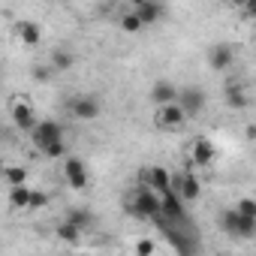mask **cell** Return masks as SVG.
Here are the masks:
<instances>
[{
    "label": "cell",
    "mask_w": 256,
    "mask_h": 256,
    "mask_svg": "<svg viewBox=\"0 0 256 256\" xmlns=\"http://www.w3.org/2000/svg\"><path fill=\"white\" fill-rule=\"evenodd\" d=\"M232 64H235V46H229V42H217V46L208 48V66H211V70L226 72Z\"/></svg>",
    "instance_id": "cell-11"
},
{
    "label": "cell",
    "mask_w": 256,
    "mask_h": 256,
    "mask_svg": "<svg viewBox=\"0 0 256 256\" xmlns=\"http://www.w3.org/2000/svg\"><path fill=\"white\" fill-rule=\"evenodd\" d=\"M178 100V84H172V82H166V78H160V82H154V88H151V102L160 108V106H172Z\"/></svg>",
    "instance_id": "cell-14"
},
{
    "label": "cell",
    "mask_w": 256,
    "mask_h": 256,
    "mask_svg": "<svg viewBox=\"0 0 256 256\" xmlns=\"http://www.w3.org/2000/svg\"><path fill=\"white\" fill-rule=\"evenodd\" d=\"M235 214H238V217H247V220H256V202H253L250 196L238 199V205H235Z\"/></svg>",
    "instance_id": "cell-22"
},
{
    "label": "cell",
    "mask_w": 256,
    "mask_h": 256,
    "mask_svg": "<svg viewBox=\"0 0 256 256\" xmlns=\"http://www.w3.org/2000/svg\"><path fill=\"white\" fill-rule=\"evenodd\" d=\"M30 139H34V145L46 154V157H52V160H58V157H64V126L58 124V120H40L36 126H34V133H30Z\"/></svg>",
    "instance_id": "cell-1"
},
{
    "label": "cell",
    "mask_w": 256,
    "mask_h": 256,
    "mask_svg": "<svg viewBox=\"0 0 256 256\" xmlns=\"http://www.w3.org/2000/svg\"><path fill=\"white\" fill-rule=\"evenodd\" d=\"M172 190L178 193L181 202H196L202 193V181L196 178V172H184L178 181H172Z\"/></svg>",
    "instance_id": "cell-12"
},
{
    "label": "cell",
    "mask_w": 256,
    "mask_h": 256,
    "mask_svg": "<svg viewBox=\"0 0 256 256\" xmlns=\"http://www.w3.org/2000/svg\"><path fill=\"white\" fill-rule=\"evenodd\" d=\"M142 184H145L148 190H154L157 196H163V193L172 190V175H169V169H163V166H145Z\"/></svg>",
    "instance_id": "cell-8"
},
{
    "label": "cell",
    "mask_w": 256,
    "mask_h": 256,
    "mask_svg": "<svg viewBox=\"0 0 256 256\" xmlns=\"http://www.w3.org/2000/svg\"><path fill=\"white\" fill-rule=\"evenodd\" d=\"M30 76H34V82H48L54 72H52V66H48V64H42V66H34V70H30Z\"/></svg>",
    "instance_id": "cell-26"
},
{
    "label": "cell",
    "mask_w": 256,
    "mask_h": 256,
    "mask_svg": "<svg viewBox=\"0 0 256 256\" xmlns=\"http://www.w3.org/2000/svg\"><path fill=\"white\" fill-rule=\"evenodd\" d=\"M118 24H120V30H124V34H139V30H142L139 18H136L133 12H124V16L118 18Z\"/></svg>",
    "instance_id": "cell-23"
},
{
    "label": "cell",
    "mask_w": 256,
    "mask_h": 256,
    "mask_svg": "<svg viewBox=\"0 0 256 256\" xmlns=\"http://www.w3.org/2000/svg\"><path fill=\"white\" fill-rule=\"evenodd\" d=\"M184 124H187V118H184V112L172 102V106H160L157 112H154V126L157 130H169V133H178V130H184Z\"/></svg>",
    "instance_id": "cell-6"
},
{
    "label": "cell",
    "mask_w": 256,
    "mask_h": 256,
    "mask_svg": "<svg viewBox=\"0 0 256 256\" xmlns=\"http://www.w3.org/2000/svg\"><path fill=\"white\" fill-rule=\"evenodd\" d=\"M10 114H12L16 126L24 130V133H34V126L40 124V118H36V112H34V106L28 100H12L10 102Z\"/></svg>",
    "instance_id": "cell-7"
},
{
    "label": "cell",
    "mask_w": 256,
    "mask_h": 256,
    "mask_svg": "<svg viewBox=\"0 0 256 256\" xmlns=\"http://www.w3.org/2000/svg\"><path fill=\"white\" fill-rule=\"evenodd\" d=\"M130 12L139 18V24L145 28V24H157L163 16H166V6L163 4H157V0H136V4L130 6Z\"/></svg>",
    "instance_id": "cell-9"
},
{
    "label": "cell",
    "mask_w": 256,
    "mask_h": 256,
    "mask_svg": "<svg viewBox=\"0 0 256 256\" xmlns=\"http://www.w3.org/2000/svg\"><path fill=\"white\" fill-rule=\"evenodd\" d=\"M4 178H6L10 187L28 184V169H22V166H6V169H4Z\"/></svg>",
    "instance_id": "cell-21"
},
{
    "label": "cell",
    "mask_w": 256,
    "mask_h": 256,
    "mask_svg": "<svg viewBox=\"0 0 256 256\" xmlns=\"http://www.w3.org/2000/svg\"><path fill=\"white\" fill-rule=\"evenodd\" d=\"M126 211H130L136 220H154V217L160 214V196H157L154 190H148L145 184H139L136 190H130Z\"/></svg>",
    "instance_id": "cell-2"
},
{
    "label": "cell",
    "mask_w": 256,
    "mask_h": 256,
    "mask_svg": "<svg viewBox=\"0 0 256 256\" xmlns=\"http://www.w3.org/2000/svg\"><path fill=\"white\" fill-rule=\"evenodd\" d=\"M28 199H30V187H28V184L10 187V208H16V211H28Z\"/></svg>",
    "instance_id": "cell-19"
},
{
    "label": "cell",
    "mask_w": 256,
    "mask_h": 256,
    "mask_svg": "<svg viewBox=\"0 0 256 256\" xmlns=\"http://www.w3.org/2000/svg\"><path fill=\"white\" fill-rule=\"evenodd\" d=\"M48 205V196L42 190H30V199H28V208H46Z\"/></svg>",
    "instance_id": "cell-25"
},
{
    "label": "cell",
    "mask_w": 256,
    "mask_h": 256,
    "mask_svg": "<svg viewBox=\"0 0 256 256\" xmlns=\"http://www.w3.org/2000/svg\"><path fill=\"white\" fill-rule=\"evenodd\" d=\"M220 229H223L226 235H235V238H253V232H256V220L238 217L235 208H226V211H220Z\"/></svg>",
    "instance_id": "cell-4"
},
{
    "label": "cell",
    "mask_w": 256,
    "mask_h": 256,
    "mask_svg": "<svg viewBox=\"0 0 256 256\" xmlns=\"http://www.w3.org/2000/svg\"><path fill=\"white\" fill-rule=\"evenodd\" d=\"M0 139H4V130H0Z\"/></svg>",
    "instance_id": "cell-27"
},
{
    "label": "cell",
    "mask_w": 256,
    "mask_h": 256,
    "mask_svg": "<svg viewBox=\"0 0 256 256\" xmlns=\"http://www.w3.org/2000/svg\"><path fill=\"white\" fill-rule=\"evenodd\" d=\"M223 96H226V106H229V108H235V112L250 106V96H247V90H244L241 84H226Z\"/></svg>",
    "instance_id": "cell-16"
},
{
    "label": "cell",
    "mask_w": 256,
    "mask_h": 256,
    "mask_svg": "<svg viewBox=\"0 0 256 256\" xmlns=\"http://www.w3.org/2000/svg\"><path fill=\"white\" fill-rule=\"evenodd\" d=\"M154 250H157L154 238H139L136 241V256H154Z\"/></svg>",
    "instance_id": "cell-24"
},
{
    "label": "cell",
    "mask_w": 256,
    "mask_h": 256,
    "mask_svg": "<svg viewBox=\"0 0 256 256\" xmlns=\"http://www.w3.org/2000/svg\"><path fill=\"white\" fill-rule=\"evenodd\" d=\"M54 235H58V238H60L64 244H70V247H76V244H82V235H84V232H82V229H76L72 223H66V220H60V223H58V229H54Z\"/></svg>",
    "instance_id": "cell-18"
},
{
    "label": "cell",
    "mask_w": 256,
    "mask_h": 256,
    "mask_svg": "<svg viewBox=\"0 0 256 256\" xmlns=\"http://www.w3.org/2000/svg\"><path fill=\"white\" fill-rule=\"evenodd\" d=\"M100 112H102V102L96 94H78L70 100V114L76 120H96Z\"/></svg>",
    "instance_id": "cell-5"
},
{
    "label": "cell",
    "mask_w": 256,
    "mask_h": 256,
    "mask_svg": "<svg viewBox=\"0 0 256 256\" xmlns=\"http://www.w3.org/2000/svg\"><path fill=\"white\" fill-rule=\"evenodd\" d=\"M64 220H66V223H72L76 229H82V232H84V229H90V223H94V214H90L88 208H72V211H70Z\"/></svg>",
    "instance_id": "cell-20"
},
{
    "label": "cell",
    "mask_w": 256,
    "mask_h": 256,
    "mask_svg": "<svg viewBox=\"0 0 256 256\" xmlns=\"http://www.w3.org/2000/svg\"><path fill=\"white\" fill-rule=\"evenodd\" d=\"M208 102V94L199 88V84H187V88H178V100L175 106L184 112V118H196Z\"/></svg>",
    "instance_id": "cell-3"
},
{
    "label": "cell",
    "mask_w": 256,
    "mask_h": 256,
    "mask_svg": "<svg viewBox=\"0 0 256 256\" xmlns=\"http://www.w3.org/2000/svg\"><path fill=\"white\" fill-rule=\"evenodd\" d=\"M214 145H211V139H205V136H199V139H193V145H190V160H193V166H199V169H208L211 163H214Z\"/></svg>",
    "instance_id": "cell-13"
},
{
    "label": "cell",
    "mask_w": 256,
    "mask_h": 256,
    "mask_svg": "<svg viewBox=\"0 0 256 256\" xmlns=\"http://www.w3.org/2000/svg\"><path fill=\"white\" fill-rule=\"evenodd\" d=\"M16 36L28 46V48H34V46H40V40H42V30H40V24L36 22H30V18H22V22H16Z\"/></svg>",
    "instance_id": "cell-15"
},
{
    "label": "cell",
    "mask_w": 256,
    "mask_h": 256,
    "mask_svg": "<svg viewBox=\"0 0 256 256\" xmlns=\"http://www.w3.org/2000/svg\"><path fill=\"white\" fill-rule=\"evenodd\" d=\"M72 64H76V54L70 48H54L52 52V60H48L52 72H66V70H72Z\"/></svg>",
    "instance_id": "cell-17"
},
{
    "label": "cell",
    "mask_w": 256,
    "mask_h": 256,
    "mask_svg": "<svg viewBox=\"0 0 256 256\" xmlns=\"http://www.w3.org/2000/svg\"><path fill=\"white\" fill-rule=\"evenodd\" d=\"M64 181L72 190H84L88 187V166L78 157H64Z\"/></svg>",
    "instance_id": "cell-10"
}]
</instances>
